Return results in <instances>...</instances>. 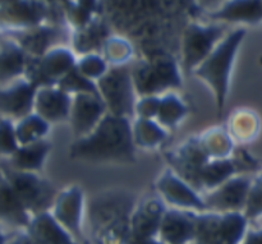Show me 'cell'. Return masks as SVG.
<instances>
[{"instance_id":"cell-1","label":"cell","mask_w":262,"mask_h":244,"mask_svg":"<svg viewBox=\"0 0 262 244\" xmlns=\"http://www.w3.org/2000/svg\"><path fill=\"white\" fill-rule=\"evenodd\" d=\"M130 124L132 120L128 118L106 113L89 135L74 141L69 156L86 163H135L136 146Z\"/></svg>"},{"instance_id":"cell-2","label":"cell","mask_w":262,"mask_h":244,"mask_svg":"<svg viewBox=\"0 0 262 244\" xmlns=\"http://www.w3.org/2000/svg\"><path fill=\"white\" fill-rule=\"evenodd\" d=\"M132 193L109 191L92 197L84 209V221L95 244H127L130 239L129 219L136 206Z\"/></svg>"},{"instance_id":"cell-3","label":"cell","mask_w":262,"mask_h":244,"mask_svg":"<svg viewBox=\"0 0 262 244\" xmlns=\"http://www.w3.org/2000/svg\"><path fill=\"white\" fill-rule=\"evenodd\" d=\"M246 36H247V30L243 27L237 28L225 35L212 49L211 53L202 60V63L192 72L197 78L207 84L210 91L214 95L219 119L223 117V113L227 106L233 69Z\"/></svg>"},{"instance_id":"cell-4","label":"cell","mask_w":262,"mask_h":244,"mask_svg":"<svg viewBox=\"0 0 262 244\" xmlns=\"http://www.w3.org/2000/svg\"><path fill=\"white\" fill-rule=\"evenodd\" d=\"M0 169L31 216L50 211L58 191L40 173L15 170L8 165H2Z\"/></svg>"},{"instance_id":"cell-5","label":"cell","mask_w":262,"mask_h":244,"mask_svg":"<svg viewBox=\"0 0 262 244\" xmlns=\"http://www.w3.org/2000/svg\"><path fill=\"white\" fill-rule=\"evenodd\" d=\"M136 94L140 96H161L182 87V68L171 56H161L140 64L132 72Z\"/></svg>"},{"instance_id":"cell-6","label":"cell","mask_w":262,"mask_h":244,"mask_svg":"<svg viewBox=\"0 0 262 244\" xmlns=\"http://www.w3.org/2000/svg\"><path fill=\"white\" fill-rule=\"evenodd\" d=\"M96 84L107 113L128 119L135 117L137 99L132 72L127 66H110L106 73L96 81Z\"/></svg>"},{"instance_id":"cell-7","label":"cell","mask_w":262,"mask_h":244,"mask_svg":"<svg viewBox=\"0 0 262 244\" xmlns=\"http://www.w3.org/2000/svg\"><path fill=\"white\" fill-rule=\"evenodd\" d=\"M224 36L222 25H189L182 41V72L192 73Z\"/></svg>"},{"instance_id":"cell-8","label":"cell","mask_w":262,"mask_h":244,"mask_svg":"<svg viewBox=\"0 0 262 244\" xmlns=\"http://www.w3.org/2000/svg\"><path fill=\"white\" fill-rule=\"evenodd\" d=\"M86 198L81 187L71 186L58 192L50 212L54 219L74 238L77 243L89 244L83 229Z\"/></svg>"},{"instance_id":"cell-9","label":"cell","mask_w":262,"mask_h":244,"mask_svg":"<svg viewBox=\"0 0 262 244\" xmlns=\"http://www.w3.org/2000/svg\"><path fill=\"white\" fill-rule=\"evenodd\" d=\"M165 159L169 168L200 193V173L205 164L210 160L202 147L200 135L191 136L177 147L166 151Z\"/></svg>"},{"instance_id":"cell-10","label":"cell","mask_w":262,"mask_h":244,"mask_svg":"<svg viewBox=\"0 0 262 244\" xmlns=\"http://www.w3.org/2000/svg\"><path fill=\"white\" fill-rule=\"evenodd\" d=\"M155 192L168 207L196 212L209 211L202 194L174 173L169 166L156 179Z\"/></svg>"},{"instance_id":"cell-11","label":"cell","mask_w":262,"mask_h":244,"mask_svg":"<svg viewBox=\"0 0 262 244\" xmlns=\"http://www.w3.org/2000/svg\"><path fill=\"white\" fill-rule=\"evenodd\" d=\"M252 181L253 175L251 174H237L216 188L202 194V198L209 211L243 212Z\"/></svg>"},{"instance_id":"cell-12","label":"cell","mask_w":262,"mask_h":244,"mask_svg":"<svg viewBox=\"0 0 262 244\" xmlns=\"http://www.w3.org/2000/svg\"><path fill=\"white\" fill-rule=\"evenodd\" d=\"M106 113L104 101L97 95H73L68 122L76 140L89 135Z\"/></svg>"},{"instance_id":"cell-13","label":"cell","mask_w":262,"mask_h":244,"mask_svg":"<svg viewBox=\"0 0 262 244\" xmlns=\"http://www.w3.org/2000/svg\"><path fill=\"white\" fill-rule=\"evenodd\" d=\"M36 88L26 77L0 86V117L18 120L32 113Z\"/></svg>"},{"instance_id":"cell-14","label":"cell","mask_w":262,"mask_h":244,"mask_svg":"<svg viewBox=\"0 0 262 244\" xmlns=\"http://www.w3.org/2000/svg\"><path fill=\"white\" fill-rule=\"evenodd\" d=\"M166 205L158 196H148L136 204L129 219L132 239H152L156 238Z\"/></svg>"},{"instance_id":"cell-15","label":"cell","mask_w":262,"mask_h":244,"mask_svg":"<svg viewBox=\"0 0 262 244\" xmlns=\"http://www.w3.org/2000/svg\"><path fill=\"white\" fill-rule=\"evenodd\" d=\"M196 211L166 207L156 239L164 244H193Z\"/></svg>"},{"instance_id":"cell-16","label":"cell","mask_w":262,"mask_h":244,"mask_svg":"<svg viewBox=\"0 0 262 244\" xmlns=\"http://www.w3.org/2000/svg\"><path fill=\"white\" fill-rule=\"evenodd\" d=\"M72 96L58 87L42 86L36 88L33 99V112L45 119L49 124L67 122L71 110Z\"/></svg>"},{"instance_id":"cell-17","label":"cell","mask_w":262,"mask_h":244,"mask_svg":"<svg viewBox=\"0 0 262 244\" xmlns=\"http://www.w3.org/2000/svg\"><path fill=\"white\" fill-rule=\"evenodd\" d=\"M209 17L216 22L258 26L262 23V0H225Z\"/></svg>"},{"instance_id":"cell-18","label":"cell","mask_w":262,"mask_h":244,"mask_svg":"<svg viewBox=\"0 0 262 244\" xmlns=\"http://www.w3.org/2000/svg\"><path fill=\"white\" fill-rule=\"evenodd\" d=\"M228 133L237 146H247L255 142L261 135L262 120L260 114L251 107H238L228 118Z\"/></svg>"},{"instance_id":"cell-19","label":"cell","mask_w":262,"mask_h":244,"mask_svg":"<svg viewBox=\"0 0 262 244\" xmlns=\"http://www.w3.org/2000/svg\"><path fill=\"white\" fill-rule=\"evenodd\" d=\"M26 232L36 244H79L54 219L50 211L31 216Z\"/></svg>"},{"instance_id":"cell-20","label":"cell","mask_w":262,"mask_h":244,"mask_svg":"<svg viewBox=\"0 0 262 244\" xmlns=\"http://www.w3.org/2000/svg\"><path fill=\"white\" fill-rule=\"evenodd\" d=\"M31 56L20 48L19 43L10 40L0 42V86L25 77Z\"/></svg>"},{"instance_id":"cell-21","label":"cell","mask_w":262,"mask_h":244,"mask_svg":"<svg viewBox=\"0 0 262 244\" xmlns=\"http://www.w3.org/2000/svg\"><path fill=\"white\" fill-rule=\"evenodd\" d=\"M51 150L48 140H40L32 143L19 145L17 150L8 158V164L12 169L31 173H41Z\"/></svg>"},{"instance_id":"cell-22","label":"cell","mask_w":262,"mask_h":244,"mask_svg":"<svg viewBox=\"0 0 262 244\" xmlns=\"http://www.w3.org/2000/svg\"><path fill=\"white\" fill-rule=\"evenodd\" d=\"M31 215L20 204L14 189L0 169V223L17 229H26Z\"/></svg>"},{"instance_id":"cell-23","label":"cell","mask_w":262,"mask_h":244,"mask_svg":"<svg viewBox=\"0 0 262 244\" xmlns=\"http://www.w3.org/2000/svg\"><path fill=\"white\" fill-rule=\"evenodd\" d=\"M241 174L239 166L237 161L233 158L227 159H212L209 160L201 169L199 178L200 193L204 194L211 189L216 188L217 186L223 184L230 179L232 176Z\"/></svg>"},{"instance_id":"cell-24","label":"cell","mask_w":262,"mask_h":244,"mask_svg":"<svg viewBox=\"0 0 262 244\" xmlns=\"http://www.w3.org/2000/svg\"><path fill=\"white\" fill-rule=\"evenodd\" d=\"M189 114V107L176 91L165 92L160 96L155 120L166 130L176 129Z\"/></svg>"},{"instance_id":"cell-25","label":"cell","mask_w":262,"mask_h":244,"mask_svg":"<svg viewBox=\"0 0 262 244\" xmlns=\"http://www.w3.org/2000/svg\"><path fill=\"white\" fill-rule=\"evenodd\" d=\"M132 138L136 148L155 150L168 138V130L155 119L136 118L132 122Z\"/></svg>"},{"instance_id":"cell-26","label":"cell","mask_w":262,"mask_h":244,"mask_svg":"<svg viewBox=\"0 0 262 244\" xmlns=\"http://www.w3.org/2000/svg\"><path fill=\"white\" fill-rule=\"evenodd\" d=\"M200 140H201L202 147H204L205 152L207 153L210 160L230 158L234 152L235 147H237L234 141L228 133L227 128L223 127V125L209 128L200 135Z\"/></svg>"},{"instance_id":"cell-27","label":"cell","mask_w":262,"mask_h":244,"mask_svg":"<svg viewBox=\"0 0 262 244\" xmlns=\"http://www.w3.org/2000/svg\"><path fill=\"white\" fill-rule=\"evenodd\" d=\"M49 130H50V124L35 112L20 118L15 123V135L19 145L45 140Z\"/></svg>"},{"instance_id":"cell-28","label":"cell","mask_w":262,"mask_h":244,"mask_svg":"<svg viewBox=\"0 0 262 244\" xmlns=\"http://www.w3.org/2000/svg\"><path fill=\"white\" fill-rule=\"evenodd\" d=\"M56 86L60 87L63 91H66L67 94H69L71 96L77 94H92L100 96L96 82L91 81V79L82 76V74L77 71L76 66H74L72 71H69L66 76L61 77L58 81V83H56Z\"/></svg>"},{"instance_id":"cell-29","label":"cell","mask_w":262,"mask_h":244,"mask_svg":"<svg viewBox=\"0 0 262 244\" xmlns=\"http://www.w3.org/2000/svg\"><path fill=\"white\" fill-rule=\"evenodd\" d=\"M104 59L109 66L125 65L132 58V46L120 37H109L104 43Z\"/></svg>"},{"instance_id":"cell-30","label":"cell","mask_w":262,"mask_h":244,"mask_svg":"<svg viewBox=\"0 0 262 244\" xmlns=\"http://www.w3.org/2000/svg\"><path fill=\"white\" fill-rule=\"evenodd\" d=\"M76 68L82 76L96 82L106 73L110 66L102 55L97 53H87L77 59Z\"/></svg>"},{"instance_id":"cell-31","label":"cell","mask_w":262,"mask_h":244,"mask_svg":"<svg viewBox=\"0 0 262 244\" xmlns=\"http://www.w3.org/2000/svg\"><path fill=\"white\" fill-rule=\"evenodd\" d=\"M18 146L19 143L15 135L14 120L0 117V155L9 158Z\"/></svg>"},{"instance_id":"cell-32","label":"cell","mask_w":262,"mask_h":244,"mask_svg":"<svg viewBox=\"0 0 262 244\" xmlns=\"http://www.w3.org/2000/svg\"><path fill=\"white\" fill-rule=\"evenodd\" d=\"M159 104H160V96H155V95L140 96V99L135 104V117L143 118V119H155Z\"/></svg>"},{"instance_id":"cell-33","label":"cell","mask_w":262,"mask_h":244,"mask_svg":"<svg viewBox=\"0 0 262 244\" xmlns=\"http://www.w3.org/2000/svg\"><path fill=\"white\" fill-rule=\"evenodd\" d=\"M4 244H36L32 238L30 237L26 229H18V232L13 233L8 237Z\"/></svg>"},{"instance_id":"cell-34","label":"cell","mask_w":262,"mask_h":244,"mask_svg":"<svg viewBox=\"0 0 262 244\" xmlns=\"http://www.w3.org/2000/svg\"><path fill=\"white\" fill-rule=\"evenodd\" d=\"M241 244H262V227L250 228L248 227Z\"/></svg>"},{"instance_id":"cell-35","label":"cell","mask_w":262,"mask_h":244,"mask_svg":"<svg viewBox=\"0 0 262 244\" xmlns=\"http://www.w3.org/2000/svg\"><path fill=\"white\" fill-rule=\"evenodd\" d=\"M127 244H164V243H161L160 240H158L156 238H152V239H132V238H130Z\"/></svg>"},{"instance_id":"cell-36","label":"cell","mask_w":262,"mask_h":244,"mask_svg":"<svg viewBox=\"0 0 262 244\" xmlns=\"http://www.w3.org/2000/svg\"><path fill=\"white\" fill-rule=\"evenodd\" d=\"M10 234H8V233H5L4 230L2 229V227H0V244H4L5 242H7L8 237H9Z\"/></svg>"},{"instance_id":"cell-37","label":"cell","mask_w":262,"mask_h":244,"mask_svg":"<svg viewBox=\"0 0 262 244\" xmlns=\"http://www.w3.org/2000/svg\"><path fill=\"white\" fill-rule=\"evenodd\" d=\"M40 2H45V3H48V4H50V3H60V4L66 5L67 7V5H68L72 0H40Z\"/></svg>"},{"instance_id":"cell-38","label":"cell","mask_w":262,"mask_h":244,"mask_svg":"<svg viewBox=\"0 0 262 244\" xmlns=\"http://www.w3.org/2000/svg\"><path fill=\"white\" fill-rule=\"evenodd\" d=\"M260 64H261V66H262V56H260Z\"/></svg>"}]
</instances>
